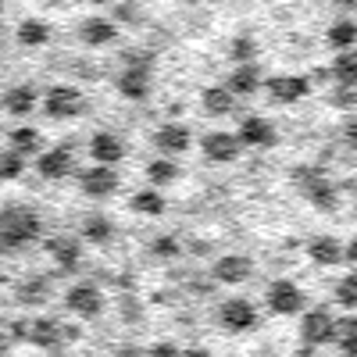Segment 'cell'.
Returning <instances> with one entry per match:
<instances>
[{"label":"cell","mask_w":357,"mask_h":357,"mask_svg":"<svg viewBox=\"0 0 357 357\" xmlns=\"http://www.w3.org/2000/svg\"><path fill=\"white\" fill-rule=\"evenodd\" d=\"M178 175H183V168H178L175 161H168V158H154L151 165H146V178H151V186L158 193H161V186H172Z\"/></svg>","instance_id":"cell-33"},{"label":"cell","mask_w":357,"mask_h":357,"mask_svg":"<svg viewBox=\"0 0 357 357\" xmlns=\"http://www.w3.org/2000/svg\"><path fill=\"white\" fill-rule=\"evenodd\" d=\"M264 301H268V311L272 314H304L307 311V293L293 279H275L268 286Z\"/></svg>","instance_id":"cell-7"},{"label":"cell","mask_w":357,"mask_h":357,"mask_svg":"<svg viewBox=\"0 0 357 357\" xmlns=\"http://www.w3.org/2000/svg\"><path fill=\"white\" fill-rule=\"evenodd\" d=\"M151 143H154V151H158L161 158L175 161L178 154H186L190 146H193V132H190L183 122H165V126H158V129H154Z\"/></svg>","instance_id":"cell-11"},{"label":"cell","mask_w":357,"mask_h":357,"mask_svg":"<svg viewBox=\"0 0 357 357\" xmlns=\"http://www.w3.org/2000/svg\"><path fill=\"white\" fill-rule=\"evenodd\" d=\"M336 350L340 357H357V314H343L336 318Z\"/></svg>","instance_id":"cell-32"},{"label":"cell","mask_w":357,"mask_h":357,"mask_svg":"<svg viewBox=\"0 0 357 357\" xmlns=\"http://www.w3.org/2000/svg\"><path fill=\"white\" fill-rule=\"evenodd\" d=\"M151 75L154 72H139V68H122L114 79V89L126 100H146L151 97Z\"/></svg>","instance_id":"cell-23"},{"label":"cell","mask_w":357,"mask_h":357,"mask_svg":"<svg viewBox=\"0 0 357 357\" xmlns=\"http://www.w3.org/2000/svg\"><path fill=\"white\" fill-rule=\"evenodd\" d=\"M307 257L321 268H333V264H343V243L336 236H311L307 240Z\"/></svg>","instance_id":"cell-25"},{"label":"cell","mask_w":357,"mask_h":357,"mask_svg":"<svg viewBox=\"0 0 357 357\" xmlns=\"http://www.w3.org/2000/svg\"><path fill=\"white\" fill-rule=\"evenodd\" d=\"M236 139L240 146H254V151H272L279 143V129L268 122L264 114H243L240 129H236Z\"/></svg>","instance_id":"cell-10"},{"label":"cell","mask_w":357,"mask_h":357,"mask_svg":"<svg viewBox=\"0 0 357 357\" xmlns=\"http://www.w3.org/2000/svg\"><path fill=\"white\" fill-rule=\"evenodd\" d=\"M343 136H347V143H350L354 151H357V122H350V126L343 129Z\"/></svg>","instance_id":"cell-43"},{"label":"cell","mask_w":357,"mask_h":357,"mask_svg":"<svg viewBox=\"0 0 357 357\" xmlns=\"http://www.w3.org/2000/svg\"><path fill=\"white\" fill-rule=\"evenodd\" d=\"M129 211L158 218V215H165V211H168V200H165L158 190H136V193L129 197Z\"/></svg>","instance_id":"cell-31"},{"label":"cell","mask_w":357,"mask_h":357,"mask_svg":"<svg viewBox=\"0 0 357 357\" xmlns=\"http://www.w3.org/2000/svg\"><path fill=\"white\" fill-rule=\"evenodd\" d=\"M257 54H261V43L254 33H236L229 40V57L236 65H257Z\"/></svg>","instance_id":"cell-29"},{"label":"cell","mask_w":357,"mask_h":357,"mask_svg":"<svg viewBox=\"0 0 357 357\" xmlns=\"http://www.w3.org/2000/svg\"><path fill=\"white\" fill-rule=\"evenodd\" d=\"M343 261L347 264H357V236H354L350 243H343Z\"/></svg>","instance_id":"cell-41"},{"label":"cell","mask_w":357,"mask_h":357,"mask_svg":"<svg viewBox=\"0 0 357 357\" xmlns=\"http://www.w3.org/2000/svg\"><path fill=\"white\" fill-rule=\"evenodd\" d=\"M293 183H296L301 197L314 207V211H321V215H336L340 211V190L321 168H314V165L293 168Z\"/></svg>","instance_id":"cell-2"},{"label":"cell","mask_w":357,"mask_h":357,"mask_svg":"<svg viewBox=\"0 0 357 357\" xmlns=\"http://www.w3.org/2000/svg\"><path fill=\"white\" fill-rule=\"evenodd\" d=\"M43 236V218L29 204H8L0 207V254H15Z\"/></svg>","instance_id":"cell-1"},{"label":"cell","mask_w":357,"mask_h":357,"mask_svg":"<svg viewBox=\"0 0 357 357\" xmlns=\"http://www.w3.org/2000/svg\"><path fill=\"white\" fill-rule=\"evenodd\" d=\"M222 86L229 89L236 100H240V97H254L257 89H264V72H261V65H236Z\"/></svg>","instance_id":"cell-20"},{"label":"cell","mask_w":357,"mask_h":357,"mask_svg":"<svg viewBox=\"0 0 357 357\" xmlns=\"http://www.w3.org/2000/svg\"><path fill=\"white\" fill-rule=\"evenodd\" d=\"M151 254L161 257V261H175V257H183V243H178L172 232H165V236H158V240L151 243Z\"/></svg>","instance_id":"cell-36"},{"label":"cell","mask_w":357,"mask_h":357,"mask_svg":"<svg viewBox=\"0 0 357 357\" xmlns=\"http://www.w3.org/2000/svg\"><path fill=\"white\" fill-rule=\"evenodd\" d=\"M86 151H89V158H93V165H100V168H114L118 161L126 158V139L118 136V132L100 129V132H93V136L86 139Z\"/></svg>","instance_id":"cell-13"},{"label":"cell","mask_w":357,"mask_h":357,"mask_svg":"<svg viewBox=\"0 0 357 357\" xmlns=\"http://www.w3.org/2000/svg\"><path fill=\"white\" fill-rule=\"evenodd\" d=\"M325 40H329V47H333L336 54L354 50V47H357V18H350V15L333 18V25H329V33H325Z\"/></svg>","instance_id":"cell-27"},{"label":"cell","mask_w":357,"mask_h":357,"mask_svg":"<svg viewBox=\"0 0 357 357\" xmlns=\"http://www.w3.org/2000/svg\"><path fill=\"white\" fill-rule=\"evenodd\" d=\"M40 107H43V114L50 118V122H72V118H82L89 111V100H86V93L79 86L57 82L40 97Z\"/></svg>","instance_id":"cell-3"},{"label":"cell","mask_w":357,"mask_h":357,"mask_svg":"<svg viewBox=\"0 0 357 357\" xmlns=\"http://www.w3.org/2000/svg\"><path fill=\"white\" fill-rule=\"evenodd\" d=\"M114 240V222L107 215H86L79 222V243H93V247H107Z\"/></svg>","instance_id":"cell-24"},{"label":"cell","mask_w":357,"mask_h":357,"mask_svg":"<svg viewBox=\"0 0 357 357\" xmlns=\"http://www.w3.org/2000/svg\"><path fill=\"white\" fill-rule=\"evenodd\" d=\"M11 343H15V340H11L8 333H0V357H4V354L11 350Z\"/></svg>","instance_id":"cell-44"},{"label":"cell","mask_w":357,"mask_h":357,"mask_svg":"<svg viewBox=\"0 0 357 357\" xmlns=\"http://www.w3.org/2000/svg\"><path fill=\"white\" fill-rule=\"evenodd\" d=\"M218 325L225 333H250L257 325V307L247 296H229L218 304Z\"/></svg>","instance_id":"cell-9"},{"label":"cell","mask_w":357,"mask_h":357,"mask_svg":"<svg viewBox=\"0 0 357 357\" xmlns=\"http://www.w3.org/2000/svg\"><path fill=\"white\" fill-rule=\"evenodd\" d=\"M47 254L54 257V264L61 268V272H79V268H82V243H79V236H65V232L47 236Z\"/></svg>","instance_id":"cell-16"},{"label":"cell","mask_w":357,"mask_h":357,"mask_svg":"<svg viewBox=\"0 0 357 357\" xmlns=\"http://www.w3.org/2000/svg\"><path fill=\"white\" fill-rule=\"evenodd\" d=\"M8 151H15L18 158H40L43 154V136H40V129H33V126H18V129H11L8 132Z\"/></svg>","instance_id":"cell-26"},{"label":"cell","mask_w":357,"mask_h":357,"mask_svg":"<svg viewBox=\"0 0 357 357\" xmlns=\"http://www.w3.org/2000/svg\"><path fill=\"white\" fill-rule=\"evenodd\" d=\"M75 183L86 197L93 200H104V197H114L118 186H122V175H118L114 168H100V165H89L82 172H75Z\"/></svg>","instance_id":"cell-8"},{"label":"cell","mask_w":357,"mask_h":357,"mask_svg":"<svg viewBox=\"0 0 357 357\" xmlns=\"http://www.w3.org/2000/svg\"><path fill=\"white\" fill-rule=\"evenodd\" d=\"M200 154L211 161V165H232L236 158L243 154V146H240V139H236V132L215 129V132H204L200 136Z\"/></svg>","instance_id":"cell-12"},{"label":"cell","mask_w":357,"mask_h":357,"mask_svg":"<svg viewBox=\"0 0 357 357\" xmlns=\"http://www.w3.org/2000/svg\"><path fill=\"white\" fill-rule=\"evenodd\" d=\"M111 357H143V350H139V347H132V343H126V347H118Z\"/></svg>","instance_id":"cell-42"},{"label":"cell","mask_w":357,"mask_h":357,"mask_svg":"<svg viewBox=\"0 0 357 357\" xmlns=\"http://www.w3.org/2000/svg\"><path fill=\"white\" fill-rule=\"evenodd\" d=\"M15 40L22 47H43V43H50V25L43 18H25L15 29Z\"/></svg>","instance_id":"cell-30"},{"label":"cell","mask_w":357,"mask_h":357,"mask_svg":"<svg viewBox=\"0 0 357 357\" xmlns=\"http://www.w3.org/2000/svg\"><path fill=\"white\" fill-rule=\"evenodd\" d=\"M333 301L343 307V311H357V272L343 275L333 282Z\"/></svg>","instance_id":"cell-34"},{"label":"cell","mask_w":357,"mask_h":357,"mask_svg":"<svg viewBox=\"0 0 357 357\" xmlns=\"http://www.w3.org/2000/svg\"><path fill=\"white\" fill-rule=\"evenodd\" d=\"M264 93L272 104H296L311 93V82L307 75H272L264 79Z\"/></svg>","instance_id":"cell-14"},{"label":"cell","mask_w":357,"mask_h":357,"mask_svg":"<svg viewBox=\"0 0 357 357\" xmlns=\"http://www.w3.org/2000/svg\"><path fill=\"white\" fill-rule=\"evenodd\" d=\"M104 289L97 286V282H89V279H79V282H72L68 289H65V307L75 314V318H82V321H93V318H100L104 314Z\"/></svg>","instance_id":"cell-5"},{"label":"cell","mask_w":357,"mask_h":357,"mask_svg":"<svg viewBox=\"0 0 357 357\" xmlns=\"http://www.w3.org/2000/svg\"><path fill=\"white\" fill-rule=\"evenodd\" d=\"M25 172V158H18L15 151H0V183H15V178H22Z\"/></svg>","instance_id":"cell-35"},{"label":"cell","mask_w":357,"mask_h":357,"mask_svg":"<svg viewBox=\"0 0 357 357\" xmlns=\"http://www.w3.org/2000/svg\"><path fill=\"white\" fill-rule=\"evenodd\" d=\"M25 340L40 350H61L65 343V325L57 318H33L25 325Z\"/></svg>","instance_id":"cell-18"},{"label":"cell","mask_w":357,"mask_h":357,"mask_svg":"<svg viewBox=\"0 0 357 357\" xmlns=\"http://www.w3.org/2000/svg\"><path fill=\"white\" fill-rule=\"evenodd\" d=\"M75 36H79L82 47H93V50H97V47H111V43L118 40V25H114L111 18H104V15H89V18L79 22Z\"/></svg>","instance_id":"cell-17"},{"label":"cell","mask_w":357,"mask_h":357,"mask_svg":"<svg viewBox=\"0 0 357 357\" xmlns=\"http://www.w3.org/2000/svg\"><path fill=\"white\" fill-rule=\"evenodd\" d=\"M329 107L336 111H357V89H343V86H329V93H325Z\"/></svg>","instance_id":"cell-37"},{"label":"cell","mask_w":357,"mask_h":357,"mask_svg":"<svg viewBox=\"0 0 357 357\" xmlns=\"http://www.w3.org/2000/svg\"><path fill=\"white\" fill-rule=\"evenodd\" d=\"M75 139H65L57 146H47V151L36 158V175L47 178V183H61V178L75 175Z\"/></svg>","instance_id":"cell-6"},{"label":"cell","mask_w":357,"mask_h":357,"mask_svg":"<svg viewBox=\"0 0 357 357\" xmlns=\"http://www.w3.org/2000/svg\"><path fill=\"white\" fill-rule=\"evenodd\" d=\"M178 350H183V347H175L172 340H161V343H154L151 350H146L143 357H178Z\"/></svg>","instance_id":"cell-39"},{"label":"cell","mask_w":357,"mask_h":357,"mask_svg":"<svg viewBox=\"0 0 357 357\" xmlns=\"http://www.w3.org/2000/svg\"><path fill=\"white\" fill-rule=\"evenodd\" d=\"M333 340H336V314H333V307H325V304L307 307L301 314V343H304V350H318V347L333 343Z\"/></svg>","instance_id":"cell-4"},{"label":"cell","mask_w":357,"mask_h":357,"mask_svg":"<svg viewBox=\"0 0 357 357\" xmlns=\"http://www.w3.org/2000/svg\"><path fill=\"white\" fill-rule=\"evenodd\" d=\"M0 107H4L11 118H29L36 107H40V93H36V86L33 82H18L11 86L4 97H0Z\"/></svg>","instance_id":"cell-21"},{"label":"cell","mask_w":357,"mask_h":357,"mask_svg":"<svg viewBox=\"0 0 357 357\" xmlns=\"http://www.w3.org/2000/svg\"><path fill=\"white\" fill-rule=\"evenodd\" d=\"M178 357H215V354L207 350V347H183V350H178Z\"/></svg>","instance_id":"cell-40"},{"label":"cell","mask_w":357,"mask_h":357,"mask_svg":"<svg viewBox=\"0 0 357 357\" xmlns=\"http://www.w3.org/2000/svg\"><path fill=\"white\" fill-rule=\"evenodd\" d=\"M236 107H240V100H236L222 82L200 89V111L207 118H229V114H236Z\"/></svg>","instance_id":"cell-22"},{"label":"cell","mask_w":357,"mask_h":357,"mask_svg":"<svg viewBox=\"0 0 357 357\" xmlns=\"http://www.w3.org/2000/svg\"><path fill=\"white\" fill-rule=\"evenodd\" d=\"M50 279L47 275H25L18 286H15V304L18 307H29V311H36V307H47L50 304Z\"/></svg>","instance_id":"cell-19"},{"label":"cell","mask_w":357,"mask_h":357,"mask_svg":"<svg viewBox=\"0 0 357 357\" xmlns=\"http://www.w3.org/2000/svg\"><path fill=\"white\" fill-rule=\"evenodd\" d=\"M111 22L114 25H122V22H143V11L132 8V4H114L111 8Z\"/></svg>","instance_id":"cell-38"},{"label":"cell","mask_w":357,"mask_h":357,"mask_svg":"<svg viewBox=\"0 0 357 357\" xmlns=\"http://www.w3.org/2000/svg\"><path fill=\"white\" fill-rule=\"evenodd\" d=\"M296 357H314V350H301V354H296Z\"/></svg>","instance_id":"cell-45"},{"label":"cell","mask_w":357,"mask_h":357,"mask_svg":"<svg viewBox=\"0 0 357 357\" xmlns=\"http://www.w3.org/2000/svg\"><path fill=\"white\" fill-rule=\"evenodd\" d=\"M329 79L333 86H343V89H357V47L354 50H343L333 57L329 65Z\"/></svg>","instance_id":"cell-28"},{"label":"cell","mask_w":357,"mask_h":357,"mask_svg":"<svg viewBox=\"0 0 357 357\" xmlns=\"http://www.w3.org/2000/svg\"><path fill=\"white\" fill-rule=\"evenodd\" d=\"M250 275H254V261H250L247 254H222V257H215V264H211V279L222 282V286H240V282H247Z\"/></svg>","instance_id":"cell-15"}]
</instances>
